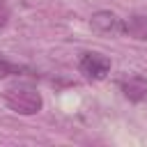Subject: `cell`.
I'll use <instances>...</instances> for the list:
<instances>
[{"label":"cell","mask_w":147,"mask_h":147,"mask_svg":"<svg viewBox=\"0 0 147 147\" xmlns=\"http://www.w3.org/2000/svg\"><path fill=\"white\" fill-rule=\"evenodd\" d=\"M7 18H9V9H7L5 0H0V28L7 25Z\"/></svg>","instance_id":"cell-7"},{"label":"cell","mask_w":147,"mask_h":147,"mask_svg":"<svg viewBox=\"0 0 147 147\" xmlns=\"http://www.w3.org/2000/svg\"><path fill=\"white\" fill-rule=\"evenodd\" d=\"M18 71V67H14V64H9V62H5L2 57H0V78H5V76H9V74H16Z\"/></svg>","instance_id":"cell-6"},{"label":"cell","mask_w":147,"mask_h":147,"mask_svg":"<svg viewBox=\"0 0 147 147\" xmlns=\"http://www.w3.org/2000/svg\"><path fill=\"white\" fill-rule=\"evenodd\" d=\"M122 92L129 101H142L147 96V80L142 76H131L129 80L122 83Z\"/></svg>","instance_id":"cell-5"},{"label":"cell","mask_w":147,"mask_h":147,"mask_svg":"<svg viewBox=\"0 0 147 147\" xmlns=\"http://www.w3.org/2000/svg\"><path fill=\"white\" fill-rule=\"evenodd\" d=\"M124 34L147 41V14H131L124 21Z\"/></svg>","instance_id":"cell-4"},{"label":"cell","mask_w":147,"mask_h":147,"mask_svg":"<svg viewBox=\"0 0 147 147\" xmlns=\"http://www.w3.org/2000/svg\"><path fill=\"white\" fill-rule=\"evenodd\" d=\"M92 28L101 34H110V37H117V34H124V21L117 18L113 11H96L92 16Z\"/></svg>","instance_id":"cell-3"},{"label":"cell","mask_w":147,"mask_h":147,"mask_svg":"<svg viewBox=\"0 0 147 147\" xmlns=\"http://www.w3.org/2000/svg\"><path fill=\"white\" fill-rule=\"evenodd\" d=\"M80 71L92 80H101L110 71V60L101 53H83L80 55Z\"/></svg>","instance_id":"cell-2"},{"label":"cell","mask_w":147,"mask_h":147,"mask_svg":"<svg viewBox=\"0 0 147 147\" xmlns=\"http://www.w3.org/2000/svg\"><path fill=\"white\" fill-rule=\"evenodd\" d=\"M5 101L18 115H34L41 110V103H44L41 94L30 83H11L5 90Z\"/></svg>","instance_id":"cell-1"}]
</instances>
